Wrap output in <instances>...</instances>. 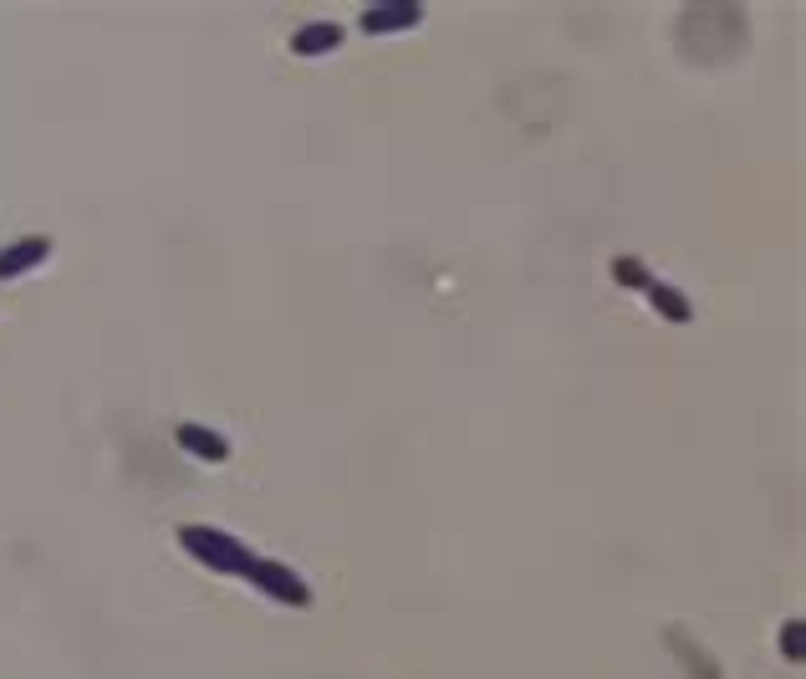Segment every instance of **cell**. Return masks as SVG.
I'll return each instance as SVG.
<instances>
[{
	"label": "cell",
	"mask_w": 806,
	"mask_h": 679,
	"mask_svg": "<svg viewBox=\"0 0 806 679\" xmlns=\"http://www.w3.org/2000/svg\"><path fill=\"white\" fill-rule=\"evenodd\" d=\"M424 21V5L419 0H394V5H367L363 21L357 26L367 31V36H394V31H409Z\"/></svg>",
	"instance_id": "4"
},
{
	"label": "cell",
	"mask_w": 806,
	"mask_h": 679,
	"mask_svg": "<svg viewBox=\"0 0 806 679\" xmlns=\"http://www.w3.org/2000/svg\"><path fill=\"white\" fill-rule=\"evenodd\" d=\"M246 582L261 598H271V603H281V608H311V588H307V577L302 573H292L286 562H276V557H256L246 567Z\"/></svg>",
	"instance_id": "2"
},
{
	"label": "cell",
	"mask_w": 806,
	"mask_h": 679,
	"mask_svg": "<svg viewBox=\"0 0 806 679\" xmlns=\"http://www.w3.org/2000/svg\"><path fill=\"white\" fill-rule=\"evenodd\" d=\"M613 281L617 286H628V292H644L648 281H654V271H648V261L644 256H613Z\"/></svg>",
	"instance_id": "8"
},
{
	"label": "cell",
	"mask_w": 806,
	"mask_h": 679,
	"mask_svg": "<svg viewBox=\"0 0 806 679\" xmlns=\"http://www.w3.org/2000/svg\"><path fill=\"white\" fill-rule=\"evenodd\" d=\"M179 546H184V557H194L220 577H246V567L256 562V552L220 527H179Z\"/></svg>",
	"instance_id": "1"
},
{
	"label": "cell",
	"mask_w": 806,
	"mask_h": 679,
	"mask_svg": "<svg viewBox=\"0 0 806 679\" xmlns=\"http://www.w3.org/2000/svg\"><path fill=\"white\" fill-rule=\"evenodd\" d=\"M342 36L348 31L338 26V21H307V26L292 31V52L296 57H327V52H338Z\"/></svg>",
	"instance_id": "6"
},
{
	"label": "cell",
	"mask_w": 806,
	"mask_h": 679,
	"mask_svg": "<svg viewBox=\"0 0 806 679\" xmlns=\"http://www.w3.org/2000/svg\"><path fill=\"white\" fill-rule=\"evenodd\" d=\"M644 296L648 302H654V312H659L663 322H674V327H684V322H694V302L684 292H679V286H669V281H648L644 286Z\"/></svg>",
	"instance_id": "7"
},
{
	"label": "cell",
	"mask_w": 806,
	"mask_h": 679,
	"mask_svg": "<svg viewBox=\"0 0 806 679\" xmlns=\"http://www.w3.org/2000/svg\"><path fill=\"white\" fill-rule=\"evenodd\" d=\"M802 634H806L802 619H786V623H781V649H786V659H792V665H802Z\"/></svg>",
	"instance_id": "9"
},
{
	"label": "cell",
	"mask_w": 806,
	"mask_h": 679,
	"mask_svg": "<svg viewBox=\"0 0 806 679\" xmlns=\"http://www.w3.org/2000/svg\"><path fill=\"white\" fill-rule=\"evenodd\" d=\"M174 444L184 450V455H194V460H209V465H225V460H230V440H225L220 429L194 425V419L174 425Z\"/></svg>",
	"instance_id": "3"
},
{
	"label": "cell",
	"mask_w": 806,
	"mask_h": 679,
	"mask_svg": "<svg viewBox=\"0 0 806 679\" xmlns=\"http://www.w3.org/2000/svg\"><path fill=\"white\" fill-rule=\"evenodd\" d=\"M52 256V240L46 236H26V240H11V246H0V281H15L36 271Z\"/></svg>",
	"instance_id": "5"
}]
</instances>
